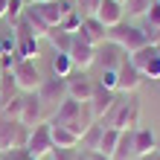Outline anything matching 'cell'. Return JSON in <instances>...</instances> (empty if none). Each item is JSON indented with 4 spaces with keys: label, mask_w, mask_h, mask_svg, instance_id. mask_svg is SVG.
I'll return each instance as SVG.
<instances>
[{
    "label": "cell",
    "mask_w": 160,
    "mask_h": 160,
    "mask_svg": "<svg viewBox=\"0 0 160 160\" xmlns=\"http://www.w3.org/2000/svg\"><path fill=\"white\" fill-rule=\"evenodd\" d=\"M105 41H111V44L122 47V50H125L128 55L152 44V38H148V32L143 29V26H134V23H125V21H122V23H117V26H111V29L105 32Z\"/></svg>",
    "instance_id": "cell-1"
},
{
    "label": "cell",
    "mask_w": 160,
    "mask_h": 160,
    "mask_svg": "<svg viewBox=\"0 0 160 160\" xmlns=\"http://www.w3.org/2000/svg\"><path fill=\"white\" fill-rule=\"evenodd\" d=\"M105 117H111V128H117V131H134V128H140V102L137 99H125V102L117 99ZM105 117H102V119H105Z\"/></svg>",
    "instance_id": "cell-2"
},
{
    "label": "cell",
    "mask_w": 160,
    "mask_h": 160,
    "mask_svg": "<svg viewBox=\"0 0 160 160\" xmlns=\"http://www.w3.org/2000/svg\"><path fill=\"white\" fill-rule=\"evenodd\" d=\"M82 114H88V105H82V102H76V99H64V102H58L55 105V114H52V125H67L70 131H76V134L82 137L84 134V122H82Z\"/></svg>",
    "instance_id": "cell-3"
},
{
    "label": "cell",
    "mask_w": 160,
    "mask_h": 160,
    "mask_svg": "<svg viewBox=\"0 0 160 160\" xmlns=\"http://www.w3.org/2000/svg\"><path fill=\"white\" fill-rule=\"evenodd\" d=\"M26 137H29V128H26L21 119L0 117V154L3 152H15V148H23Z\"/></svg>",
    "instance_id": "cell-4"
},
{
    "label": "cell",
    "mask_w": 160,
    "mask_h": 160,
    "mask_svg": "<svg viewBox=\"0 0 160 160\" xmlns=\"http://www.w3.org/2000/svg\"><path fill=\"white\" fill-rule=\"evenodd\" d=\"M52 148L55 146H52V137H50V122H38V125H32L23 152L29 154V157H35V160H44V157H50Z\"/></svg>",
    "instance_id": "cell-5"
},
{
    "label": "cell",
    "mask_w": 160,
    "mask_h": 160,
    "mask_svg": "<svg viewBox=\"0 0 160 160\" xmlns=\"http://www.w3.org/2000/svg\"><path fill=\"white\" fill-rule=\"evenodd\" d=\"M12 79L18 84L21 93H35L41 84V70L32 58H15V67H12Z\"/></svg>",
    "instance_id": "cell-6"
},
{
    "label": "cell",
    "mask_w": 160,
    "mask_h": 160,
    "mask_svg": "<svg viewBox=\"0 0 160 160\" xmlns=\"http://www.w3.org/2000/svg\"><path fill=\"white\" fill-rule=\"evenodd\" d=\"M128 61L143 73V79H160V50H157V44H148L143 50L131 52Z\"/></svg>",
    "instance_id": "cell-7"
},
{
    "label": "cell",
    "mask_w": 160,
    "mask_h": 160,
    "mask_svg": "<svg viewBox=\"0 0 160 160\" xmlns=\"http://www.w3.org/2000/svg\"><path fill=\"white\" fill-rule=\"evenodd\" d=\"M32 3H35V9L41 12V18L50 26H58L64 18L76 9V6H73V0H32Z\"/></svg>",
    "instance_id": "cell-8"
},
{
    "label": "cell",
    "mask_w": 160,
    "mask_h": 160,
    "mask_svg": "<svg viewBox=\"0 0 160 160\" xmlns=\"http://www.w3.org/2000/svg\"><path fill=\"white\" fill-rule=\"evenodd\" d=\"M35 96L41 99V105H58V102L67 99V79H58V76H52V79H41L38 84V90H35Z\"/></svg>",
    "instance_id": "cell-9"
},
{
    "label": "cell",
    "mask_w": 160,
    "mask_h": 160,
    "mask_svg": "<svg viewBox=\"0 0 160 160\" xmlns=\"http://www.w3.org/2000/svg\"><path fill=\"white\" fill-rule=\"evenodd\" d=\"M93 88H96V82L84 76V70H73L67 76V96L82 102V105H88L90 96H93Z\"/></svg>",
    "instance_id": "cell-10"
},
{
    "label": "cell",
    "mask_w": 160,
    "mask_h": 160,
    "mask_svg": "<svg viewBox=\"0 0 160 160\" xmlns=\"http://www.w3.org/2000/svg\"><path fill=\"white\" fill-rule=\"evenodd\" d=\"M140 84H143V73L125 58L117 67V93H134Z\"/></svg>",
    "instance_id": "cell-11"
},
{
    "label": "cell",
    "mask_w": 160,
    "mask_h": 160,
    "mask_svg": "<svg viewBox=\"0 0 160 160\" xmlns=\"http://www.w3.org/2000/svg\"><path fill=\"white\" fill-rule=\"evenodd\" d=\"M70 61H73V67L76 70H88L93 61H96V47L88 44V41H82L79 35H73V47H70Z\"/></svg>",
    "instance_id": "cell-12"
},
{
    "label": "cell",
    "mask_w": 160,
    "mask_h": 160,
    "mask_svg": "<svg viewBox=\"0 0 160 160\" xmlns=\"http://www.w3.org/2000/svg\"><path fill=\"white\" fill-rule=\"evenodd\" d=\"M114 102H117V90H105L102 84H96V88H93V96H90V102H88L90 117L99 122V119L111 111V105H114Z\"/></svg>",
    "instance_id": "cell-13"
},
{
    "label": "cell",
    "mask_w": 160,
    "mask_h": 160,
    "mask_svg": "<svg viewBox=\"0 0 160 160\" xmlns=\"http://www.w3.org/2000/svg\"><path fill=\"white\" fill-rule=\"evenodd\" d=\"M125 58H128V52L122 50V47L111 44V41H102L96 47V61H102V70H117Z\"/></svg>",
    "instance_id": "cell-14"
},
{
    "label": "cell",
    "mask_w": 160,
    "mask_h": 160,
    "mask_svg": "<svg viewBox=\"0 0 160 160\" xmlns=\"http://www.w3.org/2000/svg\"><path fill=\"white\" fill-rule=\"evenodd\" d=\"M105 23H102L99 21V18L96 15H93V18H82V26H79V38L82 41H88V44H93V47H99L102 41H105Z\"/></svg>",
    "instance_id": "cell-15"
},
{
    "label": "cell",
    "mask_w": 160,
    "mask_h": 160,
    "mask_svg": "<svg viewBox=\"0 0 160 160\" xmlns=\"http://www.w3.org/2000/svg\"><path fill=\"white\" fill-rule=\"evenodd\" d=\"M96 18L105 23V29H111V26L122 23V18H125V9H122L119 0H102L99 9H96Z\"/></svg>",
    "instance_id": "cell-16"
},
{
    "label": "cell",
    "mask_w": 160,
    "mask_h": 160,
    "mask_svg": "<svg viewBox=\"0 0 160 160\" xmlns=\"http://www.w3.org/2000/svg\"><path fill=\"white\" fill-rule=\"evenodd\" d=\"M21 122H23L26 128H32V125H38V122H44V105H41V99L35 96V93H26L23 111H21Z\"/></svg>",
    "instance_id": "cell-17"
},
{
    "label": "cell",
    "mask_w": 160,
    "mask_h": 160,
    "mask_svg": "<svg viewBox=\"0 0 160 160\" xmlns=\"http://www.w3.org/2000/svg\"><path fill=\"white\" fill-rule=\"evenodd\" d=\"M50 137H52L55 148H76L82 143V137L76 131H70L67 125H52V122H50Z\"/></svg>",
    "instance_id": "cell-18"
},
{
    "label": "cell",
    "mask_w": 160,
    "mask_h": 160,
    "mask_svg": "<svg viewBox=\"0 0 160 160\" xmlns=\"http://www.w3.org/2000/svg\"><path fill=\"white\" fill-rule=\"evenodd\" d=\"M134 152H137V157L157 152V134H154L152 128H143V125H140L134 131Z\"/></svg>",
    "instance_id": "cell-19"
},
{
    "label": "cell",
    "mask_w": 160,
    "mask_h": 160,
    "mask_svg": "<svg viewBox=\"0 0 160 160\" xmlns=\"http://www.w3.org/2000/svg\"><path fill=\"white\" fill-rule=\"evenodd\" d=\"M21 18H23V21L32 26V32L38 35V38H47V32L52 29V26H50V23H47L44 18H41V12L35 9V3H26V9H23V15H21Z\"/></svg>",
    "instance_id": "cell-20"
},
{
    "label": "cell",
    "mask_w": 160,
    "mask_h": 160,
    "mask_svg": "<svg viewBox=\"0 0 160 160\" xmlns=\"http://www.w3.org/2000/svg\"><path fill=\"white\" fill-rule=\"evenodd\" d=\"M102 128H105V125H102V122H96V119H93L90 125L84 128V134H82V143H79V146H82V152H99Z\"/></svg>",
    "instance_id": "cell-21"
},
{
    "label": "cell",
    "mask_w": 160,
    "mask_h": 160,
    "mask_svg": "<svg viewBox=\"0 0 160 160\" xmlns=\"http://www.w3.org/2000/svg\"><path fill=\"white\" fill-rule=\"evenodd\" d=\"M102 125H105V122H102ZM117 143H119V131L111 128V125H105V128H102V140H99V152L105 154V157H114Z\"/></svg>",
    "instance_id": "cell-22"
},
{
    "label": "cell",
    "mask_w": 160,
    "mask_h": 160,
    "mask_svg": "<svg viewBox=\"0 0 160 160\" xmlns=\"http://www.w3.org/2000/svg\"><path fill=\"white\" fill-rule=\"evenodd\" d=\"M47 38H50V44L55 47V52H64V55H67L70 47H73V35L64 32V29H58V26H52V29L47 32Z\"/></svg>",
    "instance_id": "cell-23"
},
{
    "label": "cell",
    "mask_w": 160,
    "mask_h": 160,
    "mask_svg": "<svg viewBox=\"0 0 160 160\" xmlns=\"http://www.w3.org/2000/svg\"><path fill=\"white\" fill-rule=\"evenodd\" d=\"M73 70H76V67H73L70 55H64V52H55V55H52V76H58V79H67Z\"/></svg>",
    "instance_id": "cell-24"
},
{
    "label": "cell",
    "mask_w": 160,
    "mask_h": 160,
    "mask_svg": "<svg viewBox=\"0 0 160 160\" xmlns=\"http://www.w3.org/2000/svg\"><path fill=\"white\" fill-rule=\"evenodd\" d=\"M143 21H146V32H148V38H152V35L160 29V3H157V0H152V6L146 9Z\"/></svg>",
    "instance_id": "cell-25"
},
{
    "label": "cell",
    "mask_w": 160,
    "mask_h": 160,
    "mask_svg": "<svg viewBox=\"0 0 160 160\" xmlns=\"http://www.w3.org/2000/svg\"><path fill=\"white\" fill-rule=\"evenodd\" d=\"M23 99H26V93H15L12 99H6V111H3V117H9V119H21Z\"/></svg>",
    "instance_id": "cell-26"
},
{
    "label": "cell",
    "mask_w": 160,
    "mask_h": 160,
    "mask_svg": "<svg viewBox=\"0 0 160 160\" xmlns=\"http://www.w3.org/2000/svg\"><path fill=\"white\" fill-rule=\"evenodd\" d=\"M148 6H152V0H122L125 15H134V18H143Z\"/></svg>",
    "instance_id": "cell-27"
},
{
    "label": "cell",
    "mask_w": 160,
    "mask_h": 160,
    "mask_svg": "<svg viewBox=\"0 0 160 160\" xmlns=\"http://www.w3.org/2000/svg\"><path fill=\"white\" fill-rule=\"evenodd\" d=\"M102 0H73V6H76V12L82 18H93L96 15V9H99Z\"/></svg>",
    "instance_id": "cell-28"
},
{
    "label": "cell",
    "mask_w": 160,
    "mask_h": 160,
    "mask_svg": "<svg viewBox=\"0 0 160 160\" xmlns=\"http://www.w3.org/2000/svg\"><path fill=\"white\" fill-rule=\"evenodd\" d=\"M79 26H82V15L76 12V9H73V12L64 18V21L58 23V29H64V32H70V35H76L79 32Z\"/></svg>",
    "instance_id": "cell-29"
},
{
    "label": "cell",
    "mask_w": 160,
    "mask_h": 160,
    "mask_svg": "<svg viewBox=\"0 0 160 160\" xmlns=\"http://www.w3.org/2000/svg\"><path fill=\"white\" fill-rule=\"evenodd\" d=\"M96 84H102L105 90H117V70H102V76H99Z\"/></svg>",
    "instance_id": "cell-30"
},
{
    "label": "cell",
    "mask_w": 160,
    "mask_h": 160,
    "mask_svg": "<svg viewBox=\"0 0 160 160\" xmlns=\"http://www.w3.org/2000/svg\"><path fill=\"white\" fill-rule=\"evenodd\" d=\"M52 160H79V148H52Z\"/></svg>",
    "instance_id": "cell-31"
},
{
    "label": "cell",
    "mask_w": 160,
    "mask_h": 160,
    "mask_svg": "<svg viewBox=\"0 0 160 160\" xmlns=\"http://www.w3.org/2000/svg\"><path fill=\"white\" fill-rule=\"evenodd\" d=\"M23 9H26V0H9V12H6V18H12V23H15L18 18L23 15Z\"/></svg>",
    "instance_id": "cell-32"
},
{
    "label": "cell",
    "mask_w": 160,
    "mask_h": 160,
    "mask_svg": "<svg viewBox=\"0 0 160 160\" xmlns=\"http://www.w3.org/2000/svg\"><path fill=\"white\" fill-rule=\"evenodd\" d=\"M0 160H35V157H29L23 148H15V152H3V154H0Z\"/></svg>",
    "instance_id": "cell-33"
},
{
    "label": "cell",
    "mask_w": 160,
    "mask_h": 160,
    "mask_svg": "<svg viewBox=\"0 0 160 160\" xmlns=\"http://www.w3.org/2000/svg\"><path fill=\"white\" fill-rule=\"evenodd\" d=\"M84 157H88V160H111V157H105L102 152H84Z\"/></svg>",
    "instance_id": "cell-34"
},
{
    "label": "cell",
    "mask_w": 160,
    "mask_h": 160,
    "mask_svg": "<svg viewBox=\"0 0 160 160\" xmlns=\"http://www.w3.org/2000/svg\"><path fill=\"white\" fill-rule=\"evenodd\" d=\"M6 12H9V0H0V21L6 18Z\"/></svg>",
    "instance_id": "cell-35"
},
{
    "label": "cell",
    "mask_w": 160,
    "mask_h": 160,
    "mask_svg": "<svg viewBox=\"0 0 160 160\" xmlns=\"http://www.w3.org/2000/svg\"><path fill=\"white\" fill-rule=\"evenodd\" d=\"M134 160H157V152H152V154H140V157H134Z\"/></svg>",
    "instance_id": "cell-36"
},
{
    "label": "cell",
    "mask_w": 160,
    "mask_h": 160,
    "mask_svg": "<svg viewBox=\"0 0 160 160\" xmlns=\"http://www.w3.org/2000/svg\"><path fill=\"white\" fill-rule=\"evenodd\" d=\"M3 111H6V96L0 93V117H3Z\"/></svg>",
    "instance_id": "cell-37"
},
{
    "label": "cell",
    "mask_w": 160,
    "mask_h": 160,
    "mask_svg": "<svg viewBox=\"0 0 160 160\" xmlns=\"http://www.w3.org/2000/svg\"><path fill=\"white\" fill-rule=\"evenodd\" d=\"M152 44H160V29H157V32L152 35Z\"/></svg>",
    "instance_id": "cell-38"
},
{
    "label": "cell",
    "mask_w": 160,
    "mask_h": 160,
    "mask_svg": "<svg viewBox=\"0 0 160 160\" xmlns=\"http://www.w3.org/2000/svg\"><path fill=\"white\" fill-rule=\"evenodd\" d=\"M157 152H160V137H157Z\"/></svg>",
    "instance_id": "cell-39"
},
{
    "label": "cell",
    "mask_w": 160,
    "mask_h": 160,
    "mask_svg": "<svg viewBox=\"0 0 160 160\" xmlns=\"http://www.w3.org/2000/svg\"><path fill=\"white\" fill-rule=\"evenodd\" d=\"M157 160H160V152H157Z\"/></svg>",
    "instance_id": "cell-40"
},
{
    "label": "cell",
    "mask_w": 160,
    "mask_h": 160,
    "mask_svg": "<svg viewBox=\"0 0 160 160\" xmlns=\"http://www.w3.org/2000/svg\"><path fill=\"white\" fill-rule=\"evenodd\" d=\"M157 50H160V44H157Z\"/></svg>",
    "instance_id": "cell-41"
},
{
    "label": "cell",
    "mask_w": 160,
    "mask_h": 160,
    "mask_svg": "<svg viewBox=\"0 0 160 160\" xmlns=\"http://www.w3.org/2000/svg\"><path fill=\"white\" fill-rule=\"evenodd\" d=\"M119 3H122V0H119Z\"/></svg>",
    "instance_id": "cell-42"
},
{
    "label": "cell",
    "mask_w": 160,
    "mask_h": 160,
    "mask_svg": "<svg viewBox=\"0 0 160 160\" xmlns=\"http://www.w3.org/2000/svg\"><path fill=\"white\" fill-rule=\"evenodd\" d=\"M157 3H160V0H157Z\"/></svg>",
    "instance_id": "cell-43"
}]
</instances>
